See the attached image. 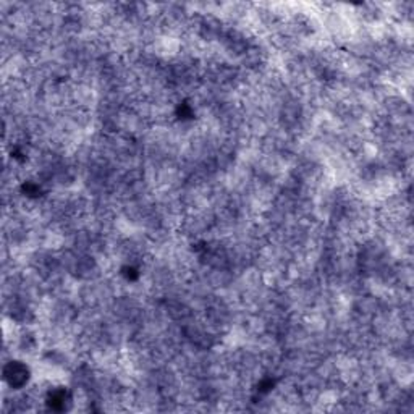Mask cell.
<instances>
[{
	"mask_svg": "<svg viewBox=\"0 0 414 414\" xmlns=\"http://www.w3.org/2000/svg\"><path fill=\"white\" fill-rule=\"evenodd\" d=\"M5 382L12 387V390H19L29 381V367L22 361H10L3 367Z\"/></svg>",
	"mask_w": 414,
	"mask_h": 414,
	"instance_id": "cell-1",
	"label": "cell"
}]
</instances>
